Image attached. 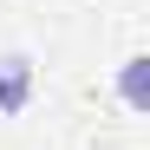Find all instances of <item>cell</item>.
<instances>
[{
  "instance_id": "cell-1",
  "label": "cell",
  "mask_w": 150,
  "mask_h": 150,
  "mask_svg": "<svg viewBox=\"0 0 150 150\" xmlns=\"http://www.w3.org/2000/svg\"><path fill=\"white\" fill-rule=\"evenodd\" d=\"M26 105H33V59L0 52V117H20Z\"/></svg>"
},
{
  "instance_id": "cell-2",
  "label": "cell",
  "mask_w": 150,
  "mask_h": 150,
  "mask_svg": "<svg viewBox=\"0 0 150 150\" xmlns=\"http://www.w3.org/2000/svg\"><path fill=\"white\" fill-rule=\"evenodd\" d=\"M124 98H131V105H144V59H124Z\"/></svg>"
}]
</instances>
